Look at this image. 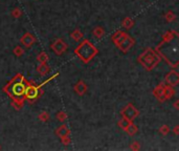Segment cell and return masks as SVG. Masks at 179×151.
<instances>
[{
	"label": "cell",
	"mask_w": 179,
	"mask_h": 151,
	"mask_svg": "<svg viewBox=\"0 0 179 151\" xmlns=\"http://www.w3.org/2000/svg\"><path fill=\"white\" fill-rule=\"evenodd\" d=\"M77 55L82 59L84 62H88L93 56L97 54V48L92 45L89 41H84V42L77 48Z\"/></svg>",
	"instance_id": "obj_1"
},
{
	"label": "cell",
	"mask_w": 179,
	"mask_h": 151,
	"mask_svg": "<svg viewBox=\"0 0 179 151\" xmlns=\"http://www.w3.org/2000/svg\"><path fill=\"white\" fill-rule=\"evenodd\" d=\"M113 40L115 41V43H116L117 45L122 48L124 52H126V50L132 45V40L130 39V37H128L127 34H125V33H117L116 35L113 37Z\"/></svg>",
	"instance_id": "obj_2"
},
{
	"label": "cell",
	"mask_w": 179,
	"mask_h": 151,
	"mask_svg": "<svg viewBox=\"0 0 179 151\" xmlns=\"http://www.w3.org/2000/svg\"><path fill=\"white\" fill-rule=\"evenodd\" d=\"M144 57H146V59H147V61H142V63H144V65L146 66V67H148V69H151V67L153 65H155V63L157 62V58L155 57V55H153L152 53H146L144 55Z\"/></svg>",
	"instance_id": "obj_3"
},
{
	"label": "cell",
	"mask_w": 179,
	"mask_h": 151,
	"mask_svg": "<svg viewBox=\"0 0 179 151\" xmlns=\"http://www.w3.org/2000/svg\"><path fill=\"white\" fill-rule=\"evenodd\" d=\"M123 113H124V116H126V119H127V120H133V119L137 116V113H138V112H137V110L134 108V107H133V106L129 105L127 108L125 109Z\"/></svg>",
	"instance_id": "obj_4"
},
{
	"label": "cell",
	"mask_w": 179,
	"mask_h": 151,
	"mask_svg": "<svg viewBox=\"0 0 179 151\" xmlns=\"http://www.w3.org/2000/svg\"><path fill=\"white\" fill-rule=\"evenodd\" d=\"M168 82H169L171 85H177L178 83V75L176 73H171L168 76Z\"/></svg>",
	"instance_id": "obj_5"
},
{
	"label": "cell",
	"mask_w": 179,
	"mask_h": 151,
	"mask_svg": "<svg viewBox=\"0 0 179 151\" xmlns=\"http://www.w3.org/2000/svg\"><path fill=\"white\" fill-rule=\"evenodd\" d=\"M56 45H58V48L56 47V48H54V49L56 50V53H57V54L63 53V52L65 50V48H66V46H65V44H64V42H63V41H58V42L56 43Z\"/></svg>",
	"instance_id": "obj_6"
},
{
	"label": "cell",
	"mask_w": 179,
	"mask_h": 151,
	"mask_svg": "<svg viewBox=\"0 0 179 151\" xmlns=\"http://www.w3.org/2000/svg\"><path fill=\"white\" fill-rule=\"evenodd\" d=\"M24 92V87L22 86V84H16L14 86V93L16 95H22Z\"/></svg>",
	"instance_id": "obj_7"
},
{
	"label": "cell",
	"mask_w": 179,
	"mask_h": 151,
	"mask_svg": "<svg viewBox=\"0 0 179 151\" xmlns=\"http://www.w3.org/2000/svg\"><path fill=\"white\" fill-rule=\"evenodd\" d=\"M85 89H86V86L82 82H80L77 85V87H75V90H77V92H79V95H83L85 92Z\"/></svg>",
	"instance_id": "obj_8"
},
{
	"label": "cell",
	"mask_w": 179,
	"mask_h": 151,
	"mask_svg": "<svg viewBox=\"0 0 179 151\" xmlns=\"http://www.w3.org/2000/svg\"><path fill=\"white\" fill-rule=\"evenodd\" d=\"M26 95H27V97H30V98H34V97L37 96V89H36L35 87H30L26 90Z\"/></svg>",
	"instance_id": "obj_9"
},
{
	"label": "cell",
	"mask_w": 179,
	"mask_h": 151,
	"mask_svg": "<svg viewBox=\"0 0 179 151\" xmlns=\"http://www.w3.org/2000/svg\"><path fill=\"white\" fill-rule=\"evenodd\" d=\"M121 126H123V128H127L128 126H129V120L124 119V120L121 122Z\"/></svg>",
	"instance_id": "obj_10"
},
{
	"label": "cell",
	"mask_w": 179,
	"mask_h": 151,
	"mask_svg": "<svg viewBox=\"0 0 179 151\" xmlns=\"http://www.w3.org/2000/svg\"><path fill=\"white\" fill-rule=\"evenodd\" d=\"M129 128H128V132H129L130 134H133L136 131V128H135L134 126H128Z\"/></svg>",
	"instance_id": "obj_11"
}]
</instances>
